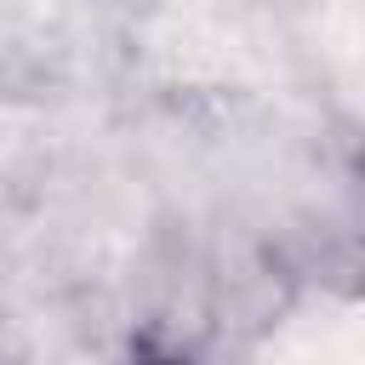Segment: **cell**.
Segmentation results:
<instances>
[{"instance_id":"1","label":"cell","mask_w":365,"mask_h":365,"mask_svg":"<svg viewBox=\"0 0 365 365\" xmlns=\"http://www.w3.org/2000/svg\"><path fill=\"white\" fill-rule=\"evenodd\" d=\"M120 365H205V359H200L194 348H182L177 336H165V331H137V336L125 342Z\"/></svg>"}]
</instances>
